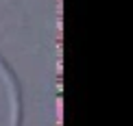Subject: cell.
<instances>
[{"label":"cell","mask_w":133,"mask_h":126,"mask_svg":"<svg viewBox=\"0 0 133 126\" xmlns=\"http://www.w3.org/2000/svg\"><path fill=\"white\" fill-rule=\"evenodd\" d=\"M0 72L4 74V83L9 87V98H11V126H24V100H22V83L15 74L4 54L0 52Z\"/></svg>","instance_id":"obj_1"}]
</instances>
